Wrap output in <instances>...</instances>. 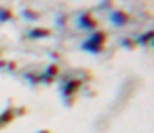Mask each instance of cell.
Returning a JSON list of instances; mask_svg holds the SVG:
<instances>
[{
  "label": "cell",
  "instance_id": "obj_1",
  "mask_svg": "<svg viewBox=\"0 0 154 133\" xmlns=\"http://www.w3.org/2000/svg\"><path fill=\"white\" fill-rule=\"evenodd\" d=\"M105 43H107V31L96 30L94 33L90 35V39L84 41L82 49L88 51V53H102V51L105 49Z\"/></svg>",
  "mask_w": 154,
  "mask_h": 133
},
{
  "label": "cell",
  "instance_id": "obj_2",
  "mask_svg": "<svg viewBox=\"0 0 154 133\" xmlns=\"http://www.w3.org/2000/svg\"><path fill=\"white\" fill-rule=\"evenodd\" d=\"M78 27L88 30V31H96L98 30V20H96L90 12H84V14L78 16Z\"/></svg>",
  "mask_w": 154,
  "mask_h": 133
},
{
  "label": "cell",
  "instance_id": "obj_3",
  "mask_svg": "<svg viewBox=\"0 0 154 133\" xmlns=\"http://www.w3.org/2000/svg\"><path fill=\"white\" fill-rule=\"evenodd\" d=\"M80 86H82V82H80L78 78H72V80H68V82H64V86H63V96L70 98V96L78 94Z\"/></svg>",
  "mask_w": 154,
  "mask_h": 133
},
{
  "label": "cell",
  "instance_id": "obj_4",
  "mask_svg": "<svg viewBox=\"0 0 154 133\" xmlns=\"http://www.w3.org/2000/svg\"><path fill=\"white\" fill-rule=\"evenodd\" d=\"M59 72H60V71H59V67H57V65H49V67H47V71L43 72V74H39V76H41V82H43V84H51L53 80L59 76Z\"/></svg>",
  "mask_w": 154,
  "mask_h": 133
},
{
  "label": "cell",
  "instance_id": "obj_5",
  "mask_svg": "<svg viewBox=\"0 0 154 133\" xmlns=\"http://www.w3.org/2000/svg\"><path fill=\"white\" fill-rule=\"evenodd\" d=\"M109 18H111V22L115 24V26H125V24H129L131 16H129L127 12H121V10H119V12H113Z\"/></svg>",
  "mask_w": 154,
  "mask_h": 133
},
{
  "label": "cell",
  "instance_id": "obj_6",
  "mask_svg": "<svg viewBox=\"0 0 154 133\" xmlns=\"http://www.w3.org/2000/svg\"><path fill=\"white\" fill-rule=\"evenodd\" d=\"M49 35H51V30H47V27H35V30H31L27 33V37L29 39H43V37H49Z\"/></svg>",
  "mask_w": 154,
  "mask_h": 133
},
{
  "label": "cell",
  "instance_id": "obj_7",
  "mask_svg": "<svg viewBox=\"0 0 154 133\" xmlns=\"http://www.w3.org/2000/svg\"><path fill=\"white\" fill-rule=\"evenodd\" d=\"M14 118H16V112L12 110V108H8V110L4 112L2 116H0V122H2V125H8V123H10Z\"/></svg>",
  "mask_w": 154,
  "mask_h": 133
},
{
  "label": "cell",
  "instance_id": "obj_8",
  "mask_svg": "<svg viewBox=\"0 0 154 133\" xmlns=\"http://www.w3.org/2000/svg\"><path fill=\"white\" fill-rule=\"evenodd\" d=\"M12 18H14V12H12L10 8H0V24L2 22H10Z\"/></svg>",
  "mask_w": 154,
  "mask_h": 133
},
{
  "label": "cell",
  "instance_id": "obj_9",
  "mask_svg": "<svg viewBox=\"0 0 154 133\" xmlns=\"http://www.w3.org/2000/svg\"><path fill=\"white\" fill-rule=\"evenodd\" d=\"M154 39V30H150V31H146L144 35H140L139 39H137V45H144V43H148V41H152Z\"/></svg>",
  "mask_w": 154,
  "mask_h": 133
},
{
  "label": "cell",
  "instance_id": "obj_10",
  "mask_svg": "<svg viewBox=\"0 0 154 133\" xmlns=\"http://www.w3.org/2000/svg\"><path fill=\"white\" fill-rule=\"evenodd\" d=\"M22 14H23V18H26V20H39V18H41V16H39L37 12H33V10H23Z\"/></svg>",
  "mask_w": 154,
  "mask_h": 133
},
{
  "label": "cell",
  "instance_id": "obj_11",
  "mask_svg": "<svg viewBox=\"0 0 154 133\" xmlns=\"http://www.w3.org/2000/svg\"><path fill=\"white\" fill-rule=\"evenodd\" d=\"M121 45L127 47V49H135V47H137V41H133V39L125 37V39H121Z\"/></svg>",
  "mask_w": 154,
  "mask_h": 133
},
{
  "label": "cell",
  "instance_id": "obj_12",
  "mask_svg": "<svg viewBox=\"0 0 154 133\" xmlns=\"http://www.w3.org/2000/svg\"><path fill=\"white\" fill-rule=\"evenodd\" d=\"M26 78H27V82H31V84H37V82H41V76H39V74H33V72L26 74Z\"/></svg>",
  "mask_w": 154,
  "mask_h": 133
},
{
  "label": "cell",
  "instance_id": "obj_13",
  "mask_svg": "<svg viewBox=\"0 0 154 133\" xmlns=\"http://www.w3.org/2000/svg\"><path fill=\"white\" fill-rule=\"evenodd\" d=\"M8 68H10V71H16L18 65H16V63H8Z\"/></svg>",
  "mask_w": 154,
  "mask_h": 133
},
{
  "label": "cell",
  "instance_id": "obj_14",
  "mask_svg": "<svg viewBox=\"0 0 154 133\" xmlns=\"http://www.w3.org/2000/svg\"><path fill=\"white\" fill-rule=\"evenodd\" d=\"M4 67H8V63L4 61V59H0V68H4Z\"/></svg>",
  "mask_w": 154,
  "mask_h": 133
},
{
  "label": "cell",
  "instance_id": "obj_15",
  "mask_svg": "<svg viewBox=\"0 0 154 133\" xmlns=\"http://www.w3.org/2000/svg\"><path fill=\"white\" fill-rule=\"evenodd\" d=\"M39 133H53V131H49V129H41Z\"/></svg>",
  "mask_w": 154,
  "mask_h": 133
},
{
  "label": "cell",
  "instance_id": "obj_16",
  "mask_svg": "<svg viewBox=\"0 0 154 133\" xmlns=\"http://www.w3.org/2000/svg\"><path fill=\"white\" fill-rule=\"evenodd\" d=\"M0 127H4V125H2V122H0Z\"/></svg>",
  "mask_w": 154,
  "mask_h": 133
},
{
  "label": "cell",
  "instance_id": "obj_17",
  "mask_svg": "<svg viewBox=\"0 0 154 133\" xmlns=\"http://www.w3.org/2000/svg\"><path fill=\"white\" fill-rule=\"evenodd\" d=\"M150 45H152V47H154V41H152V43H150Z\"/></svg>",
  "mask_w": 154,
  "mask_h": 133
}]
</instances>
